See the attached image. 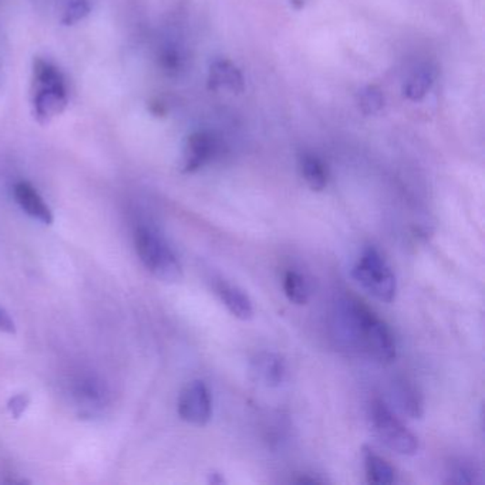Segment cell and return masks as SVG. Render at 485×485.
<instances>
[{
	"mask_svg": "<svg viewBox=\"0 0 485 485\" xmlns=\"http://www.w3.org/2000/svg\"><path fill=\"white\" fill-rule=\"evenodd\" d=\"M390 398L394 406L410 419L424 416V400L420 390L408 379H396L390 386Z\"/></svg>",
	"mask_w": 485,
	"mask_h": 485,
	"instance_id": "9c48e42d",
	"label": "cell"
},
{
	"mask_svg": "<svg viewBox=\"0 0 485 485\" xmlns=\"http://www.w3.org/2000/svg\"><path fill=\"white\" fill-rule=\"evenodd\" d=\"M251 371L257 381H259L262 385L268 386V388H278L287 379V362L278 353H258L252 359Z\"/></svg>",
	"mask_w": 485,
	"mask_h": 485,
	"instance_id": "ba28073f",
	"label": "cell"
},
{
	"mask_svg": "<svg viewBox=\"0 0 485 485\" xmlns=\"http://www.w3.org/2000/svg\"><path fill=\"white\" fill-rule=\"evenodd\" d=\"M224 481V477H222L221 474H218V472H211V480H209V482H212V484H222Z\"/></svg>",
	"mask_w": 485,
	"mask_h": 485,
	"instance_id": "603a6c76",
	"label": "cell"
},
{
	"mask_svg": "<svg viewBox=\"0 0 485 485\" xmlns=\"http://www.w3.org/2000/svg\"><path fill=\"white\" fill-rule=\"evenodd\" d=\"M208 86L211 90L227 87L234 93L244 90V77L234 65L229 62H216L209 70Z\"/></svg>",
	"mask_w": 485,
	"mask_h": 485,
	"instance_id": "7c38bea8",
	"label": "cell"
},
{
	"mask_svg": "<svg viewBox=\"0 0 485 485\" xmlns=\"http://www.w3.org/2000/svg\"><path fill=\"white\" fill-rule=\"evenodd\" d=\"M216 153V141L211 134L198 131L189 136L184 148L181 171L186 174L196 173L206 166Z\"/></svg>",
	"mask_w": 485,
	"mask_h": 485,
	"instance_id": "52a82bcc",
	"label": "cell"
},
{
	"mask_svg": "<svg viewBox=\"0 0 485 485\" xmlns=\"http://www.w3.org/2000/svg\"><path fill=\"white\" fill-rule=\"evenodd\" d=\"M33 115L40 124H47L62 115L69 105L66 82L33 83Z\"/></svg>",
	"mask_w": 485,
	"mask_h": 485,
	"instance_id": "5b68a950",
	"label": "cell"
},
{
	"mask_svg": "<svg viewBox=\"0 0 485 485\" xmlns=\"http://www.w3.org/2000/svg\"><path fill=\"white\" fill-rule=\"evenodd\" d=\"M300 174L312 191L320 193L328 186V171L318 157L303 154L299 160Z\"/></svg>",
	"mask_w": 485,
	"mask_h": 485,
	"instance_id": "5bb4252c",
	"label": "cell"
},
{
	"mask_svg": "<svg viewBox=\"0 0 485 485\" xmlns=\"http://www.w3.org/2000/svg\"><path fill=\"white\" fill-rule=\"evenodd\" d=\"M178 414L187 423L206 426L212 416V399L208 386L202 380H194L179 394Z\"/></svg>",
	"mask_w": 485,
	"mask_h": 485,
	"instance_id": "8992f818",
	"label": "cell"
},
{
	"mask_svg": "<svg viewBox=\"0 0 485 485\" xmlns=\"http://www.w3.org/2000/svg\"><path fill=\"white\" fill-rule=\"evenodd\" d=\"M0 332L10 333V335L16 332L14 320L10 318L9 313L2 308H0Z\"/></svg>",
	"mask_w": 485,
	"mask_h": 485,
	"instance_id": "7402d4cb",
	"label": "cell"
},
{
	"mask_svg": "<svg viewBox=\"0 0 485 485\" xmlns=\"http://www.w3.org/2000/svg\"><path fill=\"white\" fill-rule=\"evenodd\" d=\"M136 249L144 267L157 279L174 284L183 278V268L160 235L148 228H138L136 232Z\"/></svg>",
	"mask_w": 485,
	"mask_h": 485,
	"instance_id": "3957f363",
	"label": "cell"
},
{
	"mask_svg": "<svg viewBox=\"0 0 485 485\" xmlns=\"http://www.w3.org/2000/svg\"><path fill=\"white\" fill-rule=\"evenodd\" d=\"M336 339L348 350L363 353L381 365H390L398 356L393 332L370 308L358 298L345 297L336 303Z\"/></svg>",
	"mask_w": 485,
	"mask_h": 485,
	"instance_id": "6da1fadb",
	"label": "cell"
},
{
	"mask_svg": "<svg viewBox=\"0 0 485 485\" xmlns=\"http://www.w3.org/2000/svg\"><path fill=\"white\" fill-rule=\"evenodd\" d=\"M363 460H365L366 477L369 484L389 485L396 481V471L390 466V462L379 456L373 450L365 447L363 449Z\"/></svg>",
	"mask_w": 485,
	"mask_h": 485,
	"instance_id": "4fadbf2b",
	"label": "cell"
},
{
	"mask_svg": "<svg viewBox=\"0 0 485 485\" xmlns=\"http://www.w3.org/2000/svg\"><path fill=\"white\" fill-rule=\"evenodd\" d=\"M90 10H92V6L88 4V0H72L66 6L65 14H63V25L72 26V25L78 24L80 20L88 16Z\"/></svg>",
	"mask_w": 485,
	"mask_h": 485,
	"instance_id": "d6986e66",
	"label": "cell"
},
{
	"mask_svg": "<svg viewBox=\"0 0 485 485\" xmlns=\"http://www.w3.org/2000/svg\"><path fill=\"white\" fill-rule=\"evenodd\" d=\"M282 287H284L288 300L293 305L302 307V305H307L309 302V284L298 270L289 269L285 272Z\"/></svg>",
	"mask_w": 485,
	"mask_h": 485,
	"instance_id": "9a60e30c",
	"label": "cell"
},
{
	"mask_svg": "<svg viewBox=\"0 0 485 485\" xmlns=\"http://www.w3.org/2000/svg\"><path fill=\"white\" fill-rule=\"evenodd\" d=\"M370 421L376 436L394 453L414 456L419 451V440L399 420L388 404L381 400L371 401Z\"/></svg>",
	"mask_w": 485,
	"mask_h": 485,
	"instance_id": "277c9868",
	"label": "cell"
},
{
	"mask_svg": "<svg viewBox=\"0 0 485 485\" xmlns=\"http://www.w3.org/2000/svg\"><path fill=\"white\" fill-rule=\"evenodd\" d=\"M217 295H218L225 308L229 310L232 316L239 320H251L254 318V305L247 293L241 288L219 282L217 285Z\"/></svg>",
	"mask_w": 485,
	"mask_h": 485,
	"instance_id": "30bf717a",
	"label": "cell"
},
{
	"mask_svg": "<svg viewBox=\"0 0 485 485\" xmlns=\"http://www.w3.org/2000/svg\"><path fill=\"white\" fill-rule=\"evenodd\" d=\"M15 198L27 216L43 222V224H52V211H50L46 202L43 201L36 189L33 188L29 183H17L15 186Z\"/></svg>",
	"mask_w": 485,
	"mask_h": 485,
	"instance_id": "8fae6325",
	"label": "cell"
},
{
	"mask_svg": "<svg viewBox=\"0 0 485 485\" xmlns=\"http://www.w3.org/2000/svg\"><path fill=\"white\" fill-rule=\"evenodd\" d=\"M353 278L363 289L380 300L390 303L396 299L398 280L393 269L375 247H368L362 252L352 269Z\"/></svg>",
	"mask_w": 485,
	"mask_h": 485,
	"instance_id": "7a4b0ae2",
	"label": "cell"
},
{
	"mask_svg": "<svg viewBox=\"0 0 485 485\" xmlns=\"http://www.w3.org/2000/svg\"><path fill=\"white\" fill-rule=\"evenodd\" d=\"M160 62L163 69L168 73H177L181 67V57H179V53L176 49L163 50Z\"/></svg>",
	"mask_w": 485,
	"mask_h": 485,
	"instance_id": "ffe728a7",
	"label": "cell"
},
{
	"mask_svg": "<svg viewBox=\"0 0 485 485\" xmlns=\"http://www.w3.org/2000/svg\"><path fill=\"white\" fill-rule=\"evenodd\" d=\"M358 105L366 116H375L385 107V96L378 87L369 86L359 93Z\"/></svg>",
	"mask_w": 485,
	"mask_h": 485,
	"instance_id": "ac0fdd59",
	"label": "cell"
},
{
	"mask_svg": "<svg viewBox=\"0 0 485 485\" xmlns=\"http://www.w3.org/2000/svg\"><path fill=\"white\" fill-rule=\"evenodd\" d=\"M30 399L27 398V394H17L15 398L10 399L7 409H9L10 414L15 419H19L22 414L26 411L27 406H29Z\"/></svg>",
	"mask_w": 485,
	"mask_h": 485,
	"instance_id": "44dd1931",
	"label": "cell"
},
{
	"mask_svg": "<svg viewBox=\"0 0 485 485\" xmlns=\"http://www.w3.org/2000/svg\"><path fill=\"white\" fill-rule=\"evenodd\" d=\"M434 82V72L429 66L419 67L404 86V96L409 100L419 101L429 93Z\"/></svg>",
	"mask_w": 485,
	"mask_h": 485,
	"instance_id": "2e32d148",
	"label": "cell"
},
{
	"mask_svg": "<svg viewBox=\"0 0 485 485\" xmlns=\"http://www.w3.org/2000/svg\"><path fill=\"white\" fill-rule=\"evenodd\" d=\"M447 482L450 484H477L480 482V471L476 464L464 459L454 460L447 469Z\"/></svg>",
	"mask_w": 485,
	"mask_h": 485,
	"instance_id": "e0dca14e",
	"label": "cell"
}]
</instances>
